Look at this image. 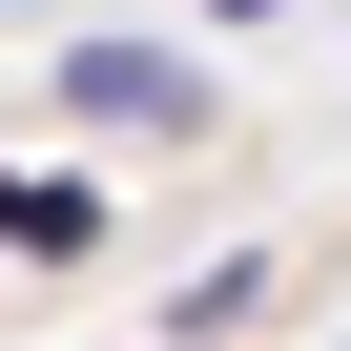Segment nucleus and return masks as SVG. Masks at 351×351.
Returning a JSON list of instances; mask_svg holds the SVG:
<instances>
[{"label": "nucleus", "mask_w": 351, "mask_h": 351, "mask_svg": "<svg viewBox=\"0 0 351 351\" xmlns=\"http://www.w3.org/2000/svg\"><path fill=\"white\" fill-rule=\"evenodd\" d=\"M62 104L124 124V145H186V124H207V62H165V42H62Z\"/></svg>", "instance_id": "f257e3e1"}, {"label": "nucleus", "mask_w": 351, "mask_h": 351, "mask_svg": "<svg viewBox=\"0 0 351 351\" xmlns=\"http://www.w3.org/2000/svg\"><path fill=\"white\" fill-rule=\"evenodd\" d=\"M0 248H21V269L104 248V186H83V165H0Z\"/></svg>", "instance_id": "f03ea898"}, {"label": "nucleus", "mask_w": 351, "mask_h": 351, "mask_svg": "<svg viewBox=\"0 0 351 351\" xmlns=\"http://www.w3.org/2000/svg\"><path fill=\"white\" fill-rule=\"evenodd\" d=\"M207 21H289V0H207Z\"/></svg>", "instance_id": "7ed1b4c3"}]
</instances>
